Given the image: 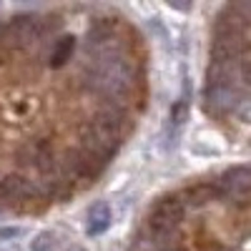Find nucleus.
Here are the masks:
<instances>
[{"mask_svg": "<svg viewBox=\"0 0 251 251\" xmlns=\"http://www.w3.org/2000/svg\"><path fill=\"white\" fill-rule=\"evenodd\" d=\"M151 48L106 3L0 15V216H43L96 188L149 111Z\"/></svg>", "mask_w": 251, "mask_h": 251, "instance_id": "nucleus-1", "label": "nucleus"}, {"mask_svg": "<svg viewBox=\"0 0 251 251\" xmlns=\"http://www.w3.org/2000/svg\"><path fill=\"white\" fill-rule=\"evenodd\" d=\"M111 221H113V211L106 201H96L88 214H86V234L88 236H103L111 228Z\"/></svg>", "mask_w": 251, "mask_h": 251, "instance_id": "nucleus-2", "label": "nucleus"}, {"mask_svg": "<svg viewBox=\"0 0 251 251\" xmlns=\"http://www.w3.org/2000/svg\"><path fill=\"white\" fill-rule=\"evenodd\" d=\"M55 244H58V241H55V234H53V231H40V234L33 236L30 251H53Z\"/></svg>", "mask_w": 251, "mask_h": 251, "instance_id": "nucleus-3", "label": "nucleus"}, {"mask_svg": "<svg viewBox=\"0 0 251 251\" xmlns=\"http://www.w3.org/2000/svg\"><path fill=\"white\" fill-rule=\"evenodd\" d=\"M63 251H86V249H83V246H78V244H73V246H66Z\"/></svg>", "mask_w": 251, "mask_h": 251, "instance_id": "nucleus-4", "label": "nucleus"}]
</instances>
